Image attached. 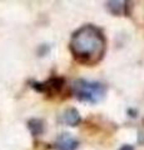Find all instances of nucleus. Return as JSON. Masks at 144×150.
<instances>
[{
	"label": "nucleus",
	"mask_w": 144,
	"mask_h": 150,
	"mask_svg": "<svg viewBox=\"0 0 144 150\" xmlns=\"http://www.w3.org/2000/svg\"><path fill=\"white\" fill-rule=\"evenodd\" d=\"M28 126H29V129L33 135H39L43 133V130H44L43 121L39 119H31L29 123H28Z\"/></svg>",
	"instance_id": "obj_7"
},
{
	"label": "nucleus",
	"mask_w": 144,
	"mask_h": 150,
	"mask_svg": "<svg viewBox=\"0 0 144 150\" xmlns=\"http://www.w3.org/2000/svg\"><path fill=\"white\" fill-rule=\"evenodd\" d=\"M63 85H64V80L62 78H53V79H49V80L45 83H35L33 86L38 91H41V93L55 94V93H59L62 90Z\"/></svg>",
	"instance_id": "obj_3"
},
{
	"label": "nucleus",
	"mask_w": 144,
	"mask_h": 150,
	"mask_svg": "<svg viewBox=\"0 0 144 150\" xmlns=\"http://www.w3.org/2000/svg\"><path fill=\"white\" fill-rule=\"evenodd\" d=\"M55 146H57L58 150H77L78 142L70 134H62L57 139Z\"/></svg>",
	"instance_id": "obj_4"
},
{
	"label": "nucleus",
	"mask_w": 144,
	"mask_h": 150,
	"mask_svg": "<svg viewBox=\"0 0 144 150\" xmlns=\"http://www.w3.org/2000/svg\"><path fill=\"white\" fill-rule=\"evenodd\" d=\"M72 93L79 101L96 104L104 99L106 94V86L98 81H89L78 79L72 83Z\"/></svg>",
	"instance_id": "obj_2"
},
{
	"label": "nucleus",
	"mask_w": 144,
	"mask_h": 150,
	"mask_svg": "<svg viewBox=\"0 0 144 150\" xmlns=\"http://www.w3.org/2000/svg\"><path fill=\"white\" fill-rule=\"evenodd\" d=\"M120 150H134L133 146H131V145H124V146L120 148Z\"/></svg>",
	"instance_id": "obj_8"
},
{
	"label": "nucleus",
	"mask_w": 144,
	"mask_h": 150,
	"mask_svg": "<svg viewBox=\"0 0 144 150\" xmlns=\"http://www.w3.org/2000/svg\"><path fill=\"white\" fill-rule=\"evenodd\" d=\"M80 115H79V111L74 108H69V109L64 110L62 114V121L64 124H67L69 126H77L80 123Z\"/></svg>",
	"instance_id": "obj_5"
},
{
	"label": "nucleus",
	"mask_w": 144,
	"mask_h": 150,
	"mask_svg": "<svg viewBox=\"0 0 144 150\" xmlns=\"http://www.w3.org/2000/svg\"><path fill=\"white\" fill-rule=\"evenodd\" d=\"M125 4H127L125 1H108L106 8L114 15H120V14L125 13Z\"/></svg>",
	"instance_id": "obj_6"
},
{
	"label": "nucleus",
	"mask_w": 144,
	"mask_h": 150,
	"mask_svg": "<svg viewBox=\"0 0 144 150\" xmlns=\"http://www.w3.org/2000/svg\"><path fill=\"white\" fill-rule=\"evenodd\" d=\"M70 51L79 63L93 65L103 58L106 40L98 28L84 25L74 33L70 39Z\"/></svg>",
	"instance_id": "obj_1"
}]
</instances>
